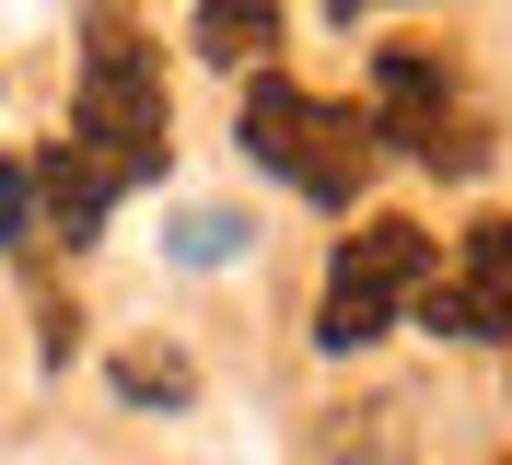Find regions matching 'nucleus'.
<instances>
[{
    "mask_svg": "<svg viewBox=\"0 0 512 465\" xmlns=\"http://www.w3.org/2000/svg\"><path fill=\"white\" fill-rule=\"evenodd\" d=\"M82 93H70V140L105 163V186H152L163 175V152H175V105H163V70H152V47H140V12L128 0H94L82 12Z\"/></svg>",
    "mask_w": 512,
    "mask_h": 465,
    "instance_id": "f257e3e1",
    "label": "nucleus"
},
{
    "mask_svg": "<svg viewBox=\"0 0 512 465\" xmlns=\"http://www.w3.org/2000/svg\"><path fill=\"white\" fill-rule=\"evenodd\" d=\"M233 140H245V163H268L280 186H303V198H326V210H350L361 186H373V117H350V105L280 82V70H256V82H245Z\"/></svg>",
    "mask_w": 512,
    "mask_h": 465,
    "instance_id": "f03ea898",
    "label": "nucleus"
},
{
    "mask_svg": "<svg viewBox=\"0 0 512 465\" xmlns=\"http://www.w3.org/2000/svg\"><path fill=\"white\" fill-rule=\"evenodd\" d=\"M373 140H396L431 175H478L489 163V105L466 93V70L443 47H384L373 59Z\"/></svg>",
    "mask_w": 512,
    "mask_h": 465,
    "instance_id": "7ed1b4c3",
    "label": "nucleus"
},
{
    "mask_svg": "<svg viewBox=\"0 0 512 465\" xmlns=\"http://www.w3.org/2000/svg\"><path fill=\"white\" fill-rule=\"evenodd\" d=\"M431 291V233L419 221H361L350 245L326 256V303H315V349H373L396 314Z\"/></svg>",
    "mask_w": 512,
    "mask_h": 465,
    "instance_id": "20e7f679",
    "label": "nucleus"
},
{
    "mask_svg": "<svg viewBox=\"0 0 512 465\" xmlns=\"http://www.w3.org/2000/svg\"><path fill=\"white\" fill-rule=\"evenodd\" d=\"M408 314L431 338H512V221H478L466 256H454V279L431 268V291H419Z\"/></svg>",
    "mask_w": 512,
    "mask_h": 465,
    "instance_id": "39448f33",
    "label": "nucleus"
},
{
    "mask_svg": "<svg viewBox=\"0 0 512 465\" xmlns=\"http://www.w3.org/2000/svg\"><path fill=\"white\" fill-rule=\"evenodd\" d=\"M35 210H47V245H94L105 233V210H117V186H105V163L82 152V140H47L35 152Z\"/></svg>",
    "mask_w": 512,
    "mask_h": 465,
    "instance_id": "423d86ee",
    "label": "nucleus"
},
{
    "mask_svg": "<svg viewBox=\"0 0 512 465\" xmlns=\"http://www.w3.org/2000/svg\"><path fill=\"white\" fill-rule=\"evenodd\" d=\"M268 47H280V0H198V59L222 70H268Z\"/></svg>",
    "mask_w": 512,
    "mask_h": 465,
    "instance_id": "0eeeda50",
    "label": "nucleus"
},
{
    "mask_svg": "<svg viewBox=\"0 0 512 465\" xmlns=\"http://www.w3.org/2000/svg\"><path fill=\"white\" fill-rule=\"evenodd\" d=\"M0 256L12 268H47V210H35V163H0Z\"/></svg>",
    "mask_w": 512,
    "mask_h": 465,
    "instance_id": "6e6552de",
    "label": "nucleus"
},
{
    "mask_svg": "<svg viewBox=\"0 0 512 465\" xmlns=\"http://www.w3.org/2000/svg\"><path fill=\"white\" fill-rule=\"evenodd\" d=\"M187 384H198V372L187 361H175V349H128V361H117V396H140V407H175V396H187Z\"/></svg>",
    "mask_w": 512,
    "mask_h": 465,
    "instance_id": "1a4fd4ad",
    "label": "nucleus"
},
{
    "mask_svg": "<svg viewBox=\"0 0 512 465\" xmlns=\"http://www.w3.org/2000/svg\"><path fill=\"white\" fill-rule=\"evenodd\" d=\"M233 233H245V221H222V210H198V221H187V233H175V245H187V256H198V268H210V256H233Z\"/></svg>",
    "mask_w": 512,
    "mask_h": 465,
    "instance_id": "9d476101",
    "label": "nucleus"
},
{
    "mask_svg": "<svg viewBox=\"0 0 512 465\" xmlns=\"http://www.w3.org/2000/svg\"><path fill=\"white\" fill-rule=\"evenodd\" d=\"M326 12H338V24H361V12H384V0H326Z\"/></svg>",
    "mask_w": 512,
    "mask_h": 465,
    "instance_id": "9b49d317",
    "label": "nucleus"
}]
</instances>
